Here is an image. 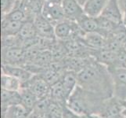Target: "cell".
Returning a JSON list of instances; mask_svg holds the SVG:
<instances>
[{
  "instance_id": "cell-24",
  "label": "cell",
  "mask_w": 126,
  "mask_h": 118,
  "mask_svg": "<svg viewBox=\"0 0 126 118\" xmlns=\"http://www.w3.org/2000/svg\"><path fill=\"white\" fill-rule=\"evenodd\" d=\"M15 0H1V10L2 17L6 16L14 10Z\"/></svg>"
},
{
  "instance_id": "cell-12",
  "label": "cell",
  "mask_w": 126,
  "mask_h": 118,
  "mask_svg": "<svg viewBox=\"0 0 126 118\" xmlns=\"http://www.w3.org/2000/svg\"><path fill=\"white\" fill-rule=\"evenodd\" d=\"M72 22L69 20L65 19L57 23L54 26V33L56 38L61 40H68L75 32V28L72 26Z\"/></svg>"
},
{
  "instance_id": "cell-21",
  "label": "cell",
  "mask_w": 126,
  "mask_h": 118,
  "mask_svg": "<svg viewBox=\"0 0 126 118\" xmlns=\"http://www.w3.org/2000/svg\"><path fill=\"white\" fill-rule=\"evenodd\" d=\"M1 86L2 90L19 91L22 87V82L16 77L2 73L1 76Z\"/></svg>"
},
{
  "instance_id": "cell-16",
  "label": "cell",
  "mask_w": 126,
  "mask_h": 118,
  "mask_svg": "<svg viewBox=\"0 0 126 118\" xmlns=\"http://www.w3.org/2000/svg\"><path fill=\"white\" fill-rule=\"evenodd\" d=\"M49 98L55 102H57L62 106H66L68 100V96L62 85L61 81L56 83L50 87Z\"/></svg>"
},
{
  "instance_id": "cell-1",
  "label": "cell",
  "mask_w": 126,
  "mask_h": 118,
  "mask_svg": "<svg viewBox=\"0 0 126 118\" xmlns=\"http://www.w3.org/2000/svg\"><path fill=\"white\" fill-rule=\"evenodd\" d=\"M78 85L104 100L114 96V84L108 68L100 63L90 62L77 72Z\"/></svg>"
},
{
  "instance_id": "cell-3",
  "label": "cell",
  "mask_w": 126,
  "mask_h": 118,
  "mask_svg": "<svg viewBox=\"0 0 126 118\" xmlns=\"http://www.w3.org/2000/svg\"><path fill=\"white\" fill-rule=\"evenodd\" d=\"M114 84V97L126 101V67H107Z\"/></svg>"
},
{
  "instance_id": "cell-2",
  "label": "cell",
  "mask_w": 126,
  "mask_h": 118,
  "mask_svg": "<svg viewBox=\"0 0 126 118\" xmlns=\"http://www.w3.org/2000/svg\"><path fill=\"white\" fill-rule=\"evenodd\" d=\"M103 100L99 96L82 89L78 85L69 97L67 106L79 116L91 115L99 110H103Z\"/></svg>"
},
{
  "instance_id": "cell-18",
  "label": "cell",
  "mask_w": 126,
  "mask_h": 118,
  "mask_svg": "<svg viewBox=\"0 0 126 118\" xmlns=\"http://www.w3.org/2000/svg\"><path fill=\"white\" fill-rule=\"evenodd\" d=\"M2 111L7 110L9 107L20 105V94L19 91H10L2 90Z\"/></svg>"
},
{
  "instance_id": "cell-4",
  "label": "cell",
  "mask_w": 126,
  "mask_h": 118,
  "mask_svg": "<svg viewBox=\"0 0 126 118\" xmlns=\"http://www.w3.org/2000/svg\"><path fill=\"white\" fill-rule=\"evenodd\" d=\"M41 14L49 22L54 24V26L57 23L66 19L61 2L44 1L42 7Z\"/></svg>"
},
{
  "instance_id": "cell-6",
  "label": "cell",
  "mask_w": 126,
  "mask_h": 118,
  "mask_svg": "<svg viewBox=\"0 0 126 118\" xmlns=\"http://www.w3.org/2000/svg\"><path fill=\"white\" fill-rule=\"evenodd\" d=\"M2 65H20L26 63L25 49L20 47H2Z\"/></svg>"
},
{
  "instance_id": "cell-20",
  "label": "cell",
  "mask_w": 126,
  "mask_h": 118,
  "mask_svg": "<svg viewBox=\"0 0 126 118\" xmlns=\"http://www.w3.org/2000/svg\"><path fill=\"white\" fill-rule=\"evenodd\" d=\"M24 22L7 21L2 19V37L16 36Z\"/></svg>"
},
{
  "instance_id": "cell-8",
  "label": "cell",
  "mask_w": 126,
  "mask_h": 118,
  "mask_svg": "<svg viewBox=\"0 0 126 118\" xmlns=\"http://www.w3.org/2000/svg\"><path fill=\"white\" fill-rule=\"evenodd\" d=\"M99 16L105 17L118 25L124 24L123 14L119 6L118 0H109Z\"/></svg>"
},
{
  "instance_id": "cell-7",
  "label": "cell",
  "mask_w": 126,
  "mask_h": 118,
  "mask_svg": "<svg viewBox=\"0 0 126 118\" xmlns=\"http://www.w3.org/2000/svg\"><path fill=\"white\" fill-rule=\"evenodd\" d=\"M61 5L67 20L77 23L85 14L83 6L78 0H61Z\"/></svg>"
},
{
  "instance_id": "cell-15",
  "label": "cell",
  "mask_w": 126,
  "mask_h": 118,
  "mask_svg": "<svg viewBox=\"0 0 126 118\" xmlns=\"http://www.w3.org/2000/svg\"><path fill=\"white\" fill-rule=\"evenodd\" d=\"M18 38L21 40V47L22 43L25 41L34 39L38 36V33L33 21H25L23 23L20 32L17 35Z\"/></svg>"
},
{
  "instance_id": "cell-5",
  "label": "cell",
  "mask_w": 126,
  "mask_h": 118,
  "mask_svg": "<svg viewBox=\"0 0 126 118\" xmlns=\"http://www.w3.org/2000/svg\"><path fill=\"white\" fill-rule=\"evenodd\" d=\"M22 87L28 88L38 99L49 97L51 86L38 74H34Z\"/></svg>"
},
{
  "instance_id": "cell-14",
  "label": "cell",
  "mask_w": 126,
  "mask_h": 118,
  "mask_svg": "<svg viewBox=\"0 0 126 118\" xmlns=\"http://www.w3.org/2000/svg\"><path fill=\"white\" fill-rule=\"evenodd\" d=\"M60 81H61L63 88L69 98L78 87L77 72L71 70H65L63 73Z\"/></svg>"
},
{
  "instance_id": "cell-22",
  "label": "cell",
  "mask_w": 126,
  "mask_h": 118,
  "mask_svg": "<svg viewBox=\"0 0 126 118\" xmlns=\"http://www.w3.org/2000/svg\"><path fill=\"white\" fill-rule=\"evenodd\" d=\"M29 113L21 106L16 105L2 111V118H28Z\"/></svg>"
},
{
  "instance_id": "cell-9",
  "label": "cell",
  "mask_w": 126,
  "mask_h": 118,
  "mask_svg": "<svg viewBox=\"0 0 126 118\" xmlns=\"http://www.w3.org/2000/svg\"><path fill=\"white\" fill-rule=\"evenodd\" d=\"M33 21L39 36L49 39H53L56 37L54 33V25L43 17L41 13H38L35 15Z\"/></svg>"
},
{
  "instance_id": "cell-27",
  "label": "cell",
  "mask_w": 126,
  "mask_h": 118,
  "mask_svg": "<svg viewBox=\"0 0 126 118\" xmlns=\"http://www.w3.org/2000/svg\"><path fill=\"white\" fill-rule=\"evenodd\" d=\"M78 2H79L81 4V5L82 6H83L85 5V3L87 2V0H78Z\"/></svg>"
},
{
  "instance_id": "cell-26",
  "label": "cell",
  "mask_w": 126,
  "mask_h": 118,
  "mask_svg": "<svg viewBox=\"0 0 126 118\" xmlns=\"http://www.w3.org/2000/svg\"><path fill=\"white\" fill-rule=\"evenodd\" d=\"M119 6L121 7V12L123 14L124 18V24L126 26V0H118Z\"/></svg>"
},
{
  "instance_id": "cell-17",
  "label": "cell",
  "mask_w": 126,
  "mask_h": 118,
  "mask_svg": "<svg viewBox=\"0 0 126 118\" xmlns=\"http://www.w3.org/2000/svg\"><path fill=\"white\" fill-rule=\"evenodd\" d=\"M108 1L109 0H87L83 6L85 14L94 17L99 16Z\"/></svg>"
},
{
  "instance_id": "cell-23",
  "label": "cell",
  "mask_w": 126,
  "mask_h": 118,
  "mask_svg": "<svg viewBox=\"0 0 126 118\" xmlns=\"http://www.w3.org/2000/svg\"><path fill=\"white\" fill-rule=\"evenodd\" d=\"M2 19L12 21H18V22H24L26 21V15L24 12L20 9H14L8 14L2 17Z\"/></svg>"
},
{
  "instance_id": "cell-19",
  "label": "cell",
  "mask_w": 126,
  "mask_h": 118,
  "mask_svg": "<svg viewBox=\"0 0 126 118\" xmlns=\"http://www.w3.org/2000/svg\"><path fill=\"white\" fill-rule=\"evenodd\" d=\"M81 31L85 34L99 32V24L96 17H90L85 14L83 17L79 20L77 22Z\"/></svg>"
},
{
  "instance_id": "cell-10",
  "label": "cell",
  "mask_w": 126,
  "mask_h": 118,
  "mask_svg": "<svg viewBox=\"0 0 126 118\" xmlns=\"http://www.w3.org/2000/svg\"><path fill=\"white\" fill-rule=\"evenodd\" d=\"M2 72L4 74L10 75L14 77L17 78L22 82V85L28 82L34 74L32 73L25 67L20 66V65H2Z\"/></svg>"
},
{
  "instance_id": "cell-13",
  "label": "cell",
  "mask_w": 126,
  "mask_h": 118,
  "mask_svg": "<svg viewBox=\"0 0 126 118\" xmlns=\"http://www.w3.org/2000/svg\"><path fill=\"white\" fill-rule=\"evenodd\" d=\"M19 92L20 94V105L30 114L35 107L38 98L28 88L25 87H21Z\"/></svg>"
},
{
  "instance_id": "cell-25",
  "label": "cell",
  "mask_w": 126,
  "mask_h": 118,
  "mask_svg": "<svg viewBox=\"0 0 126 118\" xmlns=\"http://www.w3.org/2000/svg\"><path fill=\"white\" fill-rule=\"evenodd\" d=\"M62 118H80V116L71 110L67 106L63 108Z\"/></svg>"
},
{
  "instance_id": "cell-11",
  "label": "cell",
  "mask_w": 126,
  "mask_h": 118,
  "mask_svg": "<svg viewBox=\"0 0 126 118\" xmlns=\"http://www.w3.org/2000/svg\"><path fill=\"white\" fill-rule=\"evenodd\" d=\"M82 41L89 48L95 50L107 47V38L99 32L84 34Z\"/></svg>"
}]
</instances>
